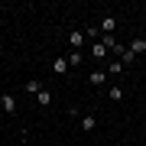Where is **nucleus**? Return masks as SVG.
Returning <instances> with one entry per match:
<instances>
[{
	"label": "nucleus",
	"mask_w": 146,
	"mask_h": 146,
	"mask_svg": "<svg viewBox=\"0 0 146 146\" xmlns=\"http://www.w3.org/2000/svg\"><path fill=\"white\" fill-rule=\"evenodd\" d=\"M143 49H146V42H143V39H133V46H130V52L136 55V52H143Z\"/></svg>",
	"instance_id": "6e6552de"
},
{
	"label": "nucleus",
	"mask_w": 146,
	"mask_h": 146,
	"mask_svg": "<svg viewBox=\"0 0 146 146\" xmlns=\"http://www.w3.org/2000/svg\"><path fill=\"white\" fill-rule=\"evenodd\" d=\"M91 52H94V58H104V55H107V49H104V42H94Z\"/></svg>",
	"instance_id": "423d86ee"
},
{
	"label": "nucleus",
	"mask_w": 146,
	"mask_h": 146,
	"mask_svg": "<svg viewBox=\"0 0 146 146\" xmlns=\"http://www.w3.org/2000/svg\"><path fill=\"white\" fill-rule=\"evenodd\" d=\"M0 104H3V110H7V114H16V101L10 98V94H3V98H0Z\"/></svg>",
	"instance_id": "f03ea898"
},
{
	"label": "nucleus",
	"mask_w": 146,
	"mask_h": 146,
	"mask_svg": "<svg viewBox=\"0 0 146 146\" xmlns=\"http://www.w3.org/2000/svg\"><path fill=\"white\" fill-rule=\"evenodd\" d=\"M36 101H39L42 107H49V104H52V94H49V91H39V94H36Z\"/></svg>",
	"instance_id": "20e7f679"
},
{
	"label": "nucleus",
	"mask_w": 146,
	"mask_h": 146,
	"mask_svg": "<svg viewBox=\"0 0 146 146\" xmlns=\"http://www.w3.org/2000/svg\"><path fill=\"white\" fill-rule=\"evenodd\" d=\"M42 91V84L36 81V78H33V81H26V94H39Z\"/></svg>",
	"instance_id": "39448f33"
},
{
	"label": "nucleus",
	"mask_w": 146,
	"mask_h": 146,
	"mask_svg": "<svg viewBox=\"0 0 146 146\" xmlns=\"http://www.w3.org/2000/svg\"><path fill=\"white\" fill-rule=\"evenodd\" d=\"M104 78H107L104 72H94V75H91V84H104Z\"/></svg>",
	"instance_id": "1a4fd4ad"
},
{
	"label": "nucleus",
	"mask_w": 146,
	"mask_h": 146,
	"mask_svg": "<svg viewBox=\"0 0 146 146\" xmlns=\"http://www.w3.org/2000/svg\"><path fill=\"white\" fill-rule=\"evenodd\" d=\"M68 42H72V46H75V49H78V46H81V42H84V33H72V36H68Z\"/></svg>",
	"instance_id": "0eeeda50"
},
{
	"label": "nucleus",
	"mask_w": 146,
	"mask_h": 146,
	"mask_svg": "<svg viewBox=\"0 0 146 146\" xmlns=\"http://www.w3.org/2000/svg\"><path fill=\"white\" fill-rule=\"evenodd\" d=\"M65 68H68V58H55V62H52V72L55 75H65Z\"/></svg>",
	"instance_id": "7ed1b4c3"
},
{
	"label": "nucleus",
	"mask_w": 146,
	"mask_h": 146,
	"mask_svg": "<svg viewBox=\"0 0 146 146\" xmlns=\"http://www.w3.org/2000/svg\"><path fill=\"white\" fill-rule=\"evenodd\" d=\"M114 29H117V20H114V16H104V20H101V33H107V36H110Z\"/></svg>",
	"instance_id": "f257e3e1"
}]
</instances>
